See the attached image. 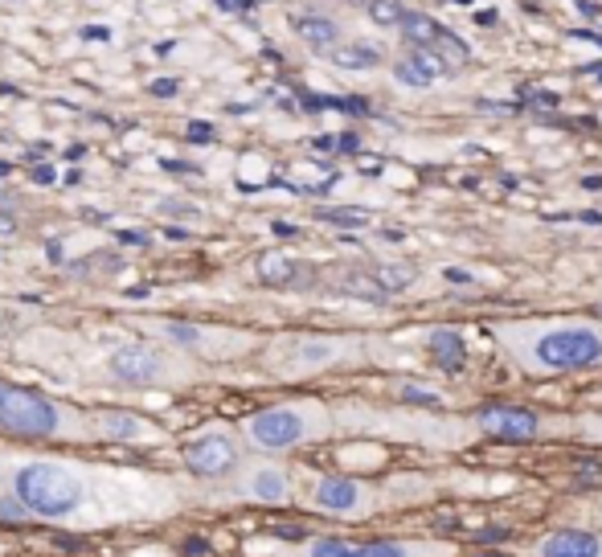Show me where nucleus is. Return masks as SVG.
Wrapping results in <instances>:
<instances>
[{
  "label": "nucleus",
  "mask_w": 602,
  "mask_h": 557,
  "mask_svg": "<svg viewBox=\"0 0 602 557\" xmlns=\"http://www.w3.org/2000/svg\"><path fill=\"white\" fill-rule=\"evenodd\" d=\"M578 9H582L586 17H598V5H594V0H578Z\"/></svg>",
  "instance_id": "37"
},
{
  "label": "nucleus",
  "mask_w": 602,
  "mask_h": 557,
  "mask_svg": "<svg viewBox=\"0 0 602 557\" xmlns=\"http://www.w3.org/2000/svg\"><path fill=\"white\" fill-rule=\"evenodd\" d=\"M238 496L254 500V504H287L291 500V480H287V471L279 463H254L238 484Z\"/></svg>",
  "instance_id": "11"
},
{
  "label": "nucleus",
  "mask_w": 602,
  "mask_h": 557,
  "mask_svg": "<svg viewBox=\"0 0 602 557\" xmlns=\"http://www.w3.org/2000/svg\"><path fill=\"white\" fill-rule=\"evenodd\" d=\"M185 467L193 471V476H201V480L230 476V471L238 467V447L222 431H205L193 443H185Z\"/></svg>",
  "instance_id": "6"
},
{
  "label": "nucleus",
  "mask_w": 602,
  "mask_h": 557,
  "mask_svg": "<svg viewBox=\"0 0 602 557\" xmlns=\"http://www.w3.org/2000/svg\"><path fill=\"white\" fill-rule=\"evenodd\" d=\"M430 353H435V365L447 369V373H459L463 361H467V345H463V336L455 328H439L435 336H430Z\"/></svg>",
  "instance_id": "14"
},
{
  "label": "nucleus",
  "mask_w": 602,
  "mask_h": 557,
  "mask_svg": "<svg viewBox=\"0 0 602 557\" xmlns=\"http://www.w3.org/2000/svg\"><path fill=\"white\" fill-rule=\"evenodd\" d=\"M394 74H398V82H406V87H430V82L451 74V70H447V62L430 46H410V54L398 58Z\"/></svg>",
  "instance_id": "12"
},
{
  "label": "nucleus",
  "mask_w": 602,
  "mask_h": 557,
  "mask_svg": "<svg viewBox=\"0 0 602 557\" xmlns=\"http://www.w3.org/2000/svg\"><path fill=\"white\" fill-rule=\"evenodd\" d=\"M258 279L271 283V287H283L295 279V263L287 254H263V259H258Z\"/></svg>",
  "instance_id": "20"
},
{
  "label": "nucleus",
  "mask_w": 602,
  "mask_h": 557,
  "mask_svg": "<svg viewBox=\"0 0 602 557\" xmlns=\"http://www.w3.org/2000/svg\"><path fill=\"white\" fill-rule=\"evenodd\" d=\"M33 181H37V185H50V181H54V168H50V164H37V168H33Z\"/></svg>",
  "instance_id": "29"
},
{
  "label": "nucleus",
  "mask_w": 602,
  "mask_h": 557,
  "mask_svg": "<svg viewBox=\"0 0 602 557\" xmlns=\"http://www.w3.org/2000/svg\"><path fill=\"white\" fill-rule=\"evenodd\" d=\"M533 369L545 373H578L602 365V332L590 324H557L533 336Z\"/></svg>",
  "instance_id": "2"
},
{
  "label": "nucleus",
  "mask_w": 602,
  "mask_h": 557,
  "mask_svg": "<svg viewBox=\"0 0 602 557\" xmlns=\"http://www.w3.org/2000/svg\"><path fill=\"white\" fill-rule=\"evenodd\" d=\"M189 140H193V144H209V140H213V127H209V123H201V119H197V123H189Z\"/></svg>",
  "instance_id": "28"
},
{
  "label": "nucleus",
  "mask_w": 602,
  "mask_h": 557,
  "mask_svg": "<svg viewBox=\"0 0 602 557\" xmlns=\"http://www.w3.org/2000/svg\"><path fill=\"white\" fill-rule=\"evenodd\" d=\"M328 58L336 70H373L381 62V50L369 46V41H340Z\"/></svg>",
  "instance_id": "15"
},
{
  "label": "nucleus",
  "mask_w": 602,
  "mask_h": 557,
  "mask_svg": "<svg viewBox=\"0 0 602 557\" xmlns=\"http://www.w3.org/2000/svg\"><path fill=\"white\" fill-rule=\"evenodd\" d=\"M312 508L336 521H361L377 508V492L349 476H324L312 488Z\"/></svg>",
  "instance_id": "5"
},
{
  "label": "nucleus",
  "mask_w": 602,
  "mask_h": 557,
  "mask_svg": "<svg viewBox=\"0 0 602 557\" xmlns=\"http://www.w3.org/2000/svg\"><path fill=\"white\" fill-rule=\"evenodd\" d=\"M312 435H316L312 414L299 406H271L246 422V439L263 451H291L299 443H308Z\"/></svg>",
  "instance_id": "4"
},
{
  "label": "nucleus",
  "mask_w": 602,
  "mask_h": 557,
  "mask_svg": "<svg viewBox=\"0 0 602 557\" xmlns=\"http://www.w3.org/2000/svg\"><path fill=\"white\" fill-rule=\"evenodd\" d=\"M275 234H279V238H295L299 230H295V226H287V222H275Z\"/></svg>",
  "instance_id": "36"
},
{
  "label": "nucleus",
  "mask_w": 602,
  "mask_h": 557,
  "mask_svg": "<svg viewBox=\"0 0 602 557\" xmlns=\"http://www.w3.org/2000/svg\"><path fill=\"white\" fill-rule=\"evenodd\" d=\"M320 222H336V226H365L369 213L365 209H320Z\"/></svg>",
  "instance_id": "27"
},
{
  "label": "nucleus",
  "mask_w": 602,
  "mask_h": 557,
  "mask_svg": "<svg viewBox=\"0 0 602 557\" xmlns=\"http://www.w3.org/2000/svg\"><path fill=\"white\" fill-rule=\"evenodd\" d=\"M373 275H377V283L390 291V295L414 287V279H418V271H414L410 263H381V267H373Z\"/></svg>",
  "instance_id": "21"
},
{
  "label": "nucleus",
  "mask_w": 602,
  "mask_h": 557,
  "mask_svg": "<svg viewBox=\"0 0 602 557\" xmlns=\"http://www.w3.org/2000/svg\"><path fill=\"white\" fill-rule=\"evenodd\" d=\"M0 426L21 439H50L62 431V410L50 398L0 381Z\"/></svg>",
  "instance_id": "3"
},
{
  "label": "nucleus",
  "mask_w": 602,
  "mask_h": 557,
  "mask_svg": "<svg viewBox=\"0 0 602 557\" xmlns=\"http://www.w3.org/2000/svg\"><path fill=\"white\" fill-rule=\"evenodd\" d=\"M357 557H459V545L435 537H385L357 545Z\"/></svg>",
  "instance_id": "10"
},
{
  "label": "nucleus",
  "mask_w": 602,
  "mask_h": 557,
  "mask_svg": "<svg viewBox=\"0 0 602 557\" xmlns=\"http://www.w3.org/2000/svg\"><path fill=\"white\" fill-rule=\"evenodd\" d=\"M218 5H222V9H250L254 0H218Z\"/></svg>",
  "instance_id": "35"
},
{
  "label": "nucleus",
  "mask_w": 602,
  "mask_h": 557,
  "mask_svg": "<svg viewBox=\"0 0 602 557\" xmlns=\"http://www.w3.org/2000/svg\"><path fill=\"white\" fill-rule=\"evenodd\" d=\"M9 234H17V222L9 218V213H0V238H9Z\"/></svg>",
  "instance_id": "32"
},
{
  "label": "nucleus",
  "mask_w": 602,
  "mask_h": 557,
  "mask_svg": "<svg viewBox=\"0 0 602 557\" xmlns=\"http://www.w3.org/2000/svg\"><path fill=\"white\" fill-rule=\"evenodd\" d=\"M533 557H602V529H549L529 545Z\"/></svg>",
  "instance_id": "9"
},
{
  "label": "nucleus",
  "mask_w": 602,
  "mask_h": 557,
  "mask_svg": "<svg viewBox=\"0 0 602 557\" xmlns=\"http://www.w3.org/2000/svg\"><path fill=\"white\" fill-rule=\"evenodd\" d=\"M398 398H402V402H410V406H426V410L443 402V394H439V390H426V385H418V381H402Z\"/></svg>",
  "instance_id": "25"
},
{
  "label": "nucleus",
  "mask_w": 602,
  "mask_h": 557,
  "mask_svg": "<svg viewBox=\"0 0 602 557\" xmlns=\"http://www.w3.org/2000/svg\"><path fill=\"white\" fill-rule=\"evenodd\" d=\"M332 357H336V345H332V340H299L295 353H291V361H295V365H304V369H320V365H328Z\"/></svg>",
  "instance_id": "19"
},
{
  "label": "nucleus",
  "mask_w": 602,
  "mask_h": 557,
  "mask_svg": "<svg viewBox=\"0 0 602 557\" xmlns=\"http://www.w3.org/2000/svg\"><path fill=\"white\" fill-rule=\"evenodd\" d=\"M299 557H357V549L340 537H308L299 545Z\"/></svg>",
  "instance_id": "23"
},
{
  "label": "nucleus",
  "mask_w": 602,
  "mask_h": 557,
  "mask_svg": "<svg viewBox=\"0 0 602 557\" xmlns=\"http://www.w3.org/2000/svg\"><path fill=\"white\" fill-rule=\"evenodd\" d=\"M160 332L168 336V340H177V345H189V349H197L201 340H205V328H197V324H160Z\"/></svg>",
  "instance_id": "26"
},
{
  "label": "nucleus",
  "mask_w": 602,
  "mask_h": 557,
  "mask_svg": "<svg viewBox=\"0 0 602 557\" xmlns=\"http://www.w3.org/2000/svg\"><path fill=\"white\" fill-rule=\"evenodd\" d=\"M164 373H168V361L152 345H123L111 353V377L123 385H152Z\"/></svg>",
  "instance_id": "7"
},
{
  "label": "nucleus",
  "mask_w": 602,
  "mask_h": 557,
  "mask_svg": "<svg viewBox=\"0 0 602 557\" xmlns=\"http://www.w3.org/2000/svg\"><path fill=\"white\" fill-rule=\"evenodd\" d=\"M439 33H443V25L435 17H426V13H406V21H402V37L410 41V46H435Z\"/></svg>",
  "instance_id": "18"
},
{
  "label": "nucleus",
  "mask_w": 602,
  "mask_h": 557,
  "mask_svg": "<svg viewBox=\"0 0 602 557\" xmlns=\"http://www.w3.org/2000/svg\"><path fill=\"white\" fill-rule=\"evenodd\" d=\"M82 37H91V41H107V37H111V33H107V29H103V25H95V29H86V33H82Z\"/></svg>",
  "instance_id": "34"
},
{
  "label": "nucleus",
  "mask_w": 602,
  "mask_h": 557,
  "mask_svg": "<svg viewBox=\"0 0 602 557\" xmlns=\"http://www.w3.org/2000/svg\"><path fill=\"white\" fill-rule=\"evenodd\" d=\"M152 91L168 99V95H177V82H172V78H160V82H152Z\"/></svg>",
  "instance_id": "30"
},
{
  "label": "nucleus",
  "mask_w": 602,
  "mask_h": 557,
  "mask_svg": "<svg viewBox=\"0 0 602 557\" xmlns=\"http://www.w3.org/2000/svg\"><path fill=\"white\" fill-rule=\"evenodd\" d=\"M9 492L29 508L37 521H70L86 504V480L70 463L58 459H25L9 471Z\"/></svg>",
  "instance_id": "1"
},
{
  "label": "nucleus",
  "mask_w": 602,
  "mask_h": 557,
  "mask_svg": "<svg viewBox=\"0 0 602 557\" xmlns=\"http://www.w3.org/2000/svg\"><path fill=\"white\" fill-rule=\"evenodd\" d=\"M594 521H598V529H602V504H594Z\"/></svg>",
  "instance_id": "39"
},
{
  "label": "nucleus",
  "mask_w": 602,
  "mask_h": 557,
  "mask_svg": "<svg viewBox=\"0 0 602 557\" xmlns=\"http://www.w3.org/2000/svg\"><path fill=\"white\" fill-rule=\"evenodd\" d=\"M336 287H340L344 295H353V299H373V304H381V299L390 295V291L377 283L373 271H349V275H340V279H336Z\"/></svg>",
  "instance_id": "16"
},
{
  "label": "nucleus",
  "mask_w": 602,
  "mask_h": 557,
  "mask_svg": "<svg viewBox=\"0 0 602 557\" xmlns=\"http://www.w3.org/2000/svg\"><path fill=\"white\" fill-rule=\"evenodd\" d=\"M369 17L377 25H402L406 21V9H402V0H369Z\"/></svg>",
  "instance_id": "24"
},
{
  "label": "nucleus",
  "mask_w": 602,
  "mask_h": 557,
  "mask_svg": "<svg viewBox=\"0 0 602 557\" xmlns=\"http://www.w3.org/2000/svg\"><path fill=\"white\" fill-rule=\"evenodd\" d=\"M430 50H435V54L447 62V70H451V74H455L459 66H467V58H471L467 41H459L451 29H443V33H439V41H435V46H430Z\"/></svg>",
  "instance_id": "22"
},
{
  "label": "nucleus",
  "mask_w": 602,
  "mask_h": 557,
  "mask_svg": "<svg viewBox=\"0 0 602 557\" xmlns=\"http://www.w3.org/2000/svg\"><path fill=\"white\" fill-rule=\"evenodd\" d=\"M291 25H295V33L304 37L312 50H320V54H332V50L340 46V41H336V37H340V29H336L328 17H316V13H295V17H291Z\"/></svg>",
  "instance_id": "13"
},
{
  "label": "nucleus",
  "mask_w": 602,
  "mask_h": 557,
  "mask_svg": "<svg viewBox=\"0 0 602 557\" xmlns=\"http://www.w3.org/2000/svg\"><path fill=\"white\" fill-rule=\"evenodd\" d=\"M529 103H533V107H553L557 99H553V95H545V91H533V95H529Z\"/></svg>",
  "instance_id": "33"
},
{
  "label": "nucleus",
  "mask_w": 602,
  "mask_h": 557,
  "mask_svg": "<svg viewBox=\"0 0 602 557\" xmlns=\"http://www.w3.org/2000/svg\"><path fill=\"white\" fill-rule=\"evenodd\" d=\"M119 242H127V246H148V238H144L140 230H123V234H119Z\"/></svg>",
  "instance_id": "31"
},
{
  "label": "nucleus",
  "mask_w": 602,
  "mask_h": 557,
  "mask_svg": "<svg viewBox=\"0 0 602 557\" xmlns=\"http://www.w3.org/2000/svg\"><path fill=\"white\" fill-rule=\"evenodd\" d=\"M103 431L111 439H123V443H136V439H152V426L136 414H103Z\"/></svg>",
  "instance_id": "17"
},
{
  "label": "nucleus",
  "mask_w": 602,
  "mask_h": 557,
  "mask_svg": "<svg viewBox=\"0 0 602 557\" xmlns=\"http://www.w3.org/2000/svg\"><path fill=\"white\" fill-rule=\"evenodd\" d=\"M447 279H451V283H471V275H467V271H447Z\"/></svg>",
  "instance_id": "38"
},
{
  "label": "nucleus",
  "mask_w": 602,
  "mask_h": 557,
  "mask_svg": "<svg viewBox=\"0 0 602 557\" xmlns=\"http://www.w3.org/2000/svg\"><path fill=\"white\" fill-rule=\"evenodd\" d=\"M480 426L504 443H533L541 435V414L525 406H488L480 410Z\"/></svg>",
  "instance_id": "8"
}]
</instances>
